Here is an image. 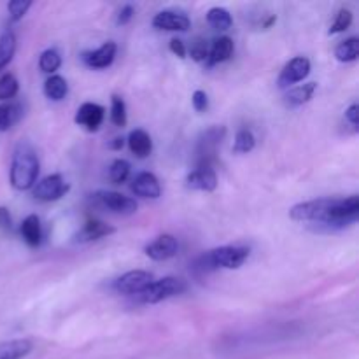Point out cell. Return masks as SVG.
<instances>
[{
	"mask_svg": "<svg viewBox=\"0 0 359 359\" xmlns=\"http://www.w3.org/2000/svg\"><path fill=\"white\" fill-rule=\"evenodd\" d=\"M130 188H132V191L135 193L137 196H140V198L156 200L160 198L161 195L160 181H158L156 175L151 174V172H140V174H137L135 177H133Z\"/></svg>",
	"mask_w": 359,
	"mask_h": 359,
	"instance_id": "11",
	"label": "cell"
},
{
	"mask_svg": "<svg viewBox=\"0 0 359 359\" xmlns=\"http://www.w3.org/2000/svg\"><path fill=\"white\" fill-rule=\"evenodd\" d=\"M21 235H23V241L27 242L30 248H37L42 241V230H41V221L35 214H30L23 219L21 223Z\"/></svg>",
	"mask_w": 359,
	"mask_h": 359,
	"instance_id": "20",
	"label": "cell"
},
{
	"mask_svg": "<svg viewBox=\"0 0 359 359\" xmlns=\"http://www.w3.org/2000/svg\"><path fill=\"white\" fill-rule=\"evenodd\" d=\"M153 27L165 32H186L191 27V21L186 14L175 11H161L153 18Z\"/></svg>",
	"mask_w": 359,
	"mask_h": 359,
	"instance_id": "12",
	"label": "cell"
},
{
	"mask_svg": "<svg viewBox=\"0 0 359 359\" xmlns=\"http://www.w3.org/2000/svg\"><path fill=\"white\" fill-rule=\"evenodd\" d=\"M116 53H118V46H116V42L109 41L102 44L98 49H95V51L84 53L83 60L91 69H107L114 62Z\"/></svg>",
	"mask_w": 359,
	"mask_h": 359,
	"instance_id": "13",
	"label": "cell"
},
{
	"mask_svg": "<svg viewBox=\"0 0 359 359\" xmlns=\"http://www.w3.org/2000/svg\"><path fill=\"white\" fill-rule=\"evenodd\" d=\"M233 55V41L230 37H219L214 41L212 48L209 49V65H216V63H223L226 60H230V56Z\"/></svg>",
	"mask_w": 359,
	"mask_h": 359,
	"instance_id": "19",
	"label": "cell"
},
{
	"mask_svg": "<svg viewBox=\"0 0 359 359\" xmlns=\"http://www.w3.org/2000/svg\"><path fill=\"white\" fill-rule=\"evenodd\" d=\"M23 109L20 104H0V132H7L20 121Z\"/></svg>",
	"mask_w": 359,
	"mask_h": 359,
	"instance_id": "23",
	"label": "cell"
},
{
	"mask_svg": "<svg viewBox=\"0 0 359 359\" xmlns=\"http://www.w3.org/2000/svg\"><path fill=\"white\" fill-rule=\"evenodd\" d=\"M133 14H135V9H133L130 4H126V6L121 7V11H119L118 14V25H126L130 23V20L133 18Z\"/></svg>",
	"mask_w": 359,
	"mask_h": 359,
	"instance_id": "35",
	"label": "cell"
},
{
	"mask_svg": "<svg viewBox=\"0 0 359 359\" xmlns=\"http://www.w3.org/2000/svg\"><path fill=\"white\" fill-rule=\"evenodd\" d=\"M95 202L98 203L104 209L111 210L114 214H123V216H128V214L137 212V202L130 196L121 195L118 191H98L95 193Z\"/></svg>",
	"mask_w": 359,
	"mask_h": 359,
	"instance_id": "7",
	"label": "cell"
},
{
	"mask_svg": "<svg viewBox=\"0 0 359 359\" xmlns=\"http://www.w3.org/2000/svg\"><path fill=\"white\" fill-rule=\"evenodd\" d=\"M20 91V83H18L14 74H4L0 77V100H11L14 98Z\"/></svg>",
	"mask_w": 359,
	"mask_h": 359,
	"instance_id": "29",
	"label": "cell"
},
{
	"mask_svg": "<svg viewBox=\"0 0 359 359\" xmlns=\"http://www.w3.org/2000/svg\"><path fill=\"white\" fill-rule=\"evenodd\" d=\"M316 90H318V83L300 84V86L293 88V90H290L284 95V104H286L287 107H300V105L312 100Z\"/></svg>",
	"mask_w": 359,
	"mask_h": 359,
	"instance_id": "17",
	"label": "cell"
},
{
	"mask_svg": "<svg viewBox=\"0 0 359 359\" xmlns=\"http://www.w3.org/2000/svg\"><path fill=\"white\" fill-rule=\"evenodd\" d=\"M39 156L35 153L34 147L28 142L21 140L16 147H14L13 160H11V184L14 189L20 191H27L32 189L37 182L39 177Z\"/></svg>",
	"mask_w": 359,
	"mask_h": 359,
	"instance_id": "1",
	"label": "cell"
},
{
	"mask_svg": "<svg viewBox=\"0 0 359 359\" xmlns=\"http://www.w3.org/2000/svg\"><path fill=\"white\" fill-rule=\"evenodd\" d=\"M186 291V283L177 277H163L160 280H153L146 290L140 291L139 294H135L137 304L144 305H153L160 304V302L168 300V298L179 297Z\"/></svg>",
	"mask_w": 359,
	"mask_h": 359,
	"instance_id": "3",
	"label": "cell"
},
{
	"mask_svg": "<svg viewBox=\"0 0 359 359\" xmlns=\"http://www.w3.org/2000/svg\"><path fill=\"white\" fill-rule=\"evenodd\" d=\"M179 251V242L174 235H160L158 238H154L153 242L146 245L144 252H146L147 258L154 259V262H167V259L174 258Z\"/></svg>",
	"mask_w": 359,
	"mask_h": 359,
	"instance_id": "9",
	"label": "cell"
},
{
	"mask_svg": "<svg viewBox=\"0 0 359 359\" xmlns=\"http://www.w3.org/2000/svg\"><path fill=\"white\" fill-rule=\"evenodd\" d=\"M248 258L249 249L244 245H223V248L212 249L198 256L193 263V270L196 273H210L217 269L237 270L244 265Z\"/></svg>",
	"mask_w": 359,
	"mask_h": 359,
	"instance_id": "2",
	"label": "cell"
},
{
	"mask_svg": "<svg viewBox=\"0 0 359 359\" xmlns=\"http://www.w3.org/2000/svg\"><path fill=\"white\" fill-rule=\"evenodd\" d=\"M224 135H226V128L224 126H210L202 137L198 139V146H196V168H212L210 163L214 161V156L217 153V146L223 142Z\"/></svg>",
	"mask_w": 359,
	"mask_h": 359,
	"instance_id": "4",
	"label": "cell"
},
{
	"mask_svg": "<svg viewBox=\"0 0 359 359\" xmlns=\"http://www.w3.org/2000/svg\"><path fill=\"white\" fill-rule=\"evenodd\" d=\"M186 186L196 191H214L217 188V175L212 168H196L186 177Z\"/></svg>",
	"mask_w": 359,
	"mask_h": 359,
	"instance_id": "14",
	"label": "cell"
},
{
	"mask_svg": "<svg viewBox=\"0 0 359 359\" xmlns=\"http://www.w3.org/2000/svg\"><path fill=\"white\" fill-rule=\"evenodd\" d=\"M116 233V228L111 224L104 223V221H88L83 228L76 233V242L84 244V242L98 241V238L109 237V235Z\"/></svg>",
	"mask_w": 359,
	"mask_h": 359,
	"instance_id": "15",
	"label": "cell"
},
{
	"mask_svg": "<svg viewBox=\"0 0 359 359\" xmlns=\"http://www.w3.org/2000/svg\"><path fill=\"white\" fill-rule=\"evenodd\" d=\"M32 7L30 0H11L7 4V11H9V16L13 21H20L21 18L27 14V11Z\"/></svg>",
	"mask_w": 359,
	"mask_h": 359,
	"instance_id": "32",
	"label": "cell"
},
{
	"mask_svg": "<svg viewBox=\"0 0 359 359\" xmlns=\"http://www.w3.org/2000/svg\"><path fill=\"white\" fill-rule=\"evenodd\" d=\"M309 74H311V60L305 58V56H297V58L290 60L284 65V69L280 70L277 86L287 88L291 84H297L300 81H304Z\"/></svg>",
	"mask_w": 359,
	"mask_h": 359,
	"instance_id": "8",
	"label": "cell"
},
{
	"mask_svg": "<svg viewBox=\"0 0 359 359\" xmlns=\"http://www.w3.org/2000/svg\"><path fill=\"white\" fill-rule=\"evenodd\" d=\"M34 349V342L28 339H14L0 344V359H23Z\"/></svg>",
	"mask_w": 359,
	"mask_h": 359,
	"instance_id": "16",
	"label": "cell"
},
{
	"mask_svg": "<svg viewBox=\"0 0 359 359\" xmlns=\"http://www.w3.org/2000/svg\"><path fill=\"white\" fill-rule=\"evenodd\" d=\"M170 51L174 53L175 56H179L181 60L186 58V46L181 39H172L170 41Z\"/></svg>",
	"mask_w": 359,
	"mask_h": 359,
	"instance_id": "36",
	"label": "cell"
},
{
	"mask_svg": "<svg viewBox=\"0 0 359 359\" xmlns=\"http://www.w3.org/2000/svg\"><path fill=\"white\" fill-rule=\"evenodd\" d=\"M256 146V137L251 130L242 128L238 130L237 135H235V142H233V153L235 154H245L251 153Z\"/></svg>",
	"mask_w": 359,
	"mask_h": 359,
	"instance_id": "26",
	"label": "cell"
},
{
	"mask_svg": "<svg viewBox=\"0 0 359 359\" xmlns=\"http://www.w3.org/2000/svg\"><path fill=\"white\" fill-rule=\"evenodd\" d=\"M105 118V109L102 105L93 104V102H86V104L81 105L76 112V118L74 121L79 126L86 128L88 132H97L102 126Z\"/></svg>",
	"mask_w": 359,
	"mask_h": 359,
	"instance_id": "10",
	"label": "cell"
},
{
	"mask_svg": "<svg viewBox=\"0 0 359 359\" xmlns=\"http://www.w3.org/2000/svg\"><path fill=\"white\" fill-rule=\"evenodd\" d=\"M346 119L351 123V125L354 126V128H358V125H359V107H358V104H353L349 109H347Z\"/></svg>",
	"mask_w": 359,
	"mask_h": 359,
	"instance_id": "37",
	"label": "cell"
},
{
	"mask_svg": "<svg viewBox=\"0 0 359 359\" xmlns=\"http://www.w3.org/2000/svg\"><path fill=\"white\" fill-rule=\"evenodd\" d=\"M70 186L60 174H51L34 186V196L41 202H56L69 193Z\"/></svg>",
	"mask_w": 359,
	"mask_h": 359,
	"instance_id": "5",
	"label": "cell"
},
{
	"mask_svg": "<svg viewBox=\"0 0 359 359\" xmlns=\"http://www.w3.org/2000/svg\"><path fill=\"white\" fill-rule=\"evenodd\" d=\"M353 23V13L349 9H340L337 14L335 21H333L332 28H330V35L340 34V32H346L347 28Z\"/></svg>",
	"mask_w": 359,
	"mask_h": 359,
	"instance_id": "31",
	"label": "cell"
},
{
	"mask_svg": "<svg viewBox=\"0 0 359 359\" xmlns=\"http://www.w3.org/2000/svg\"><path fill=\"white\" fill-rule=\"evenodd\" d=\"M193 107H195L196 112H203L209 107V98H207V93L202 90H196L191 97Z\"/></svg>",
	"mask_w": 359,
	"mask_h": 359,
	"instance_id": "34",
	"label": "cell"
},
{
	"mask_svg": "<svg viewBox=\"0 0 359 359\" xmlns=\"http://www.w3.org/2000/svg\"><path fill=\"white\" fill-rule=\"evenodd\" d=\"M39 67H41L42 72L53 74L62 67V55H60L56 49H46L44 53L39 58Z\"/></svg>",
	"mask_w": 359,
	"mask_h": 359,
	"instance_id": "27",
	"label": "cell"
},
{
	"mask_svg": "<svg viewBox=\"0 0 359 359\" xmlns=\"http://www.w3.org/2000/svg\"><path fill=\"white\" fill-rule=\"evenodd\" d=\"M130 163L126 160H114L109 168V177L114 184H123L130 177Z\"/></svg>",
	"mask_w": 359,
	"mask_h": 359,
	"instance_id": "30",
	"label": "cell"
},
{
	"mask_svg": "<svg viewBox=\"0 0 359 359\" xmlns=\"http://www.w3.org/2000/svg\"><path fill=\"white\" fill-rule=\"evenodd\" d=\"M126 104L119 95H112L111 98V121L114 123L116 126L123 128L126 125Z\"/></svg>",
	"mask_w": 359,
	"mask_h": 359,
	"instance_id": "28",
	"label": "cell"
},
{
	"mask_svg": "<svg viewBox=\"0 0 359 359\" xmlns=\"http://www.w3.org/2000/svg\"><path fill=\"white\" fill-rule=\"evenodd\" d=\"M207 23L216 30H228L233 25V18L224 7H212L207 13Z\"/></svg>",
	"mask_w": 359,
	"mask_h": 359,
	"instance_id": "25",
	"label": "cell"
},
{
	"mask_svg": "<svg viewBox=\"0 0 359 359\" xmlns=\"http://www.w3.org/2000/svg\"><path fill=\"white\" fill-rule=\"evenodd\" d=\"M16 53V35L13 30L6 28L0 32V70L6 69Z\"/></svg>",
	"mask_w": 359,
	"mask_h": 359,
	"instance_id": "21",
	"label": "cell"
},
{
	"mask_svg": "<svg viewBox=\"0 0 359 359\" xmlns=\"http://www.w3.org/2000/svg\"><path fill=\"white\" fill-rule=\"evenodd\" d=\"M128 147L137 158H146L153 151V140H151L149 133L144 130H133L128 137Z\"/></svg>",
	"mask_w": 359,
	"mask_h": 359,
	"instance_id": "18",
	"label": "cell"
},
{
	"mask_svg": "<svg viewBox=\"0 0 359 359\" xmlns=\"http://www.w3.org/2000/svg\"><path fill=\"white\" fill-rule=\"evenodd\" d=\"M0 228L2 230H11L13 228V217L6 207H0Z\"/></svg>",
	"mask_w": 359,
	"mask_h": 359,
	"instance_id": "38",
	"label": "cell"
},
{
	"mask_svg": "<svg viewBox=\"0 0 359 359\" xmlns=\"http://www.w3.org/2000/svg\"><path fill=\"white\" fill-rule=\"evenodd\" d=\"M154 280L153 273L144 272V270H132V272L123 273L121 277L114 280L112 287L116 293L126 294V297H135L140 291L146 290L151 283Z\"/></svg>",
	"mask_w": 359,
	"mask_h": 359,
	"instance_id": "6",
	"label": "cell"
},
{
	"mask_svg": "<svg viewBox=\"0 0 359 359\" xmlns=\"http://www.w3.org/2000/svg\"><path fill=\"white\" fill-rule=\"evenodd\" d=\"M189 53H191V58L195 60V62H205L207 56H209V48H207V42L202 41V39H196V41L191 44Z\"/></svg>",
	"mask_w": 359,
	"mask_h": 359,
	"instance_id": "33",
	"label": "cell"
},
{
	"mask_svg": "<svg viewBox=\"0 0 359 359\" xmlns=\"http://www.w3.org/2000/svg\"><path fill=\"white\" fill-rule=\"evenodd\" d=\"M359 56V41L358 37H351L346 39L344 42H340L335 49V58L339 62L349 63V62H356Z\"/></svg>",
	"mask_w": 359,
	"mask_h": 359,
	"instance_id": "24",
	"label": "cell"
},
{
	"mask_svg": "<svg viewBox=\"0 0 359 359\" xmlns=\"http://www.w3.org/2000/svg\"><path fill=\"white\" fill-rule=\"evenodd\" d=\"M123 146H125V139H123V137H116V139H112L111 142H109V147H111L112 151H121Z\"/></svg>",
	"mask_w": 359,
	"mask_h": 359,
	"instance_id": "39",
	"label": "cell"
},
{
	"mask_svg": "<svg viewBox=\"0 0 359 359\" xmlns=\"http://www.w3.org/2000/svg\"><path fill=\"white\" fill-rule=\"evenodd\" d=\"M69 93V84H67L65 77L62 76H51L46 79L44 83V95L53 102H60L67 97Z\"/></svg>",
	"mask_w": 359,
	"mask_h": 359,
	"instance_id": "22",
	"label": "cell"
}]
</instances>
